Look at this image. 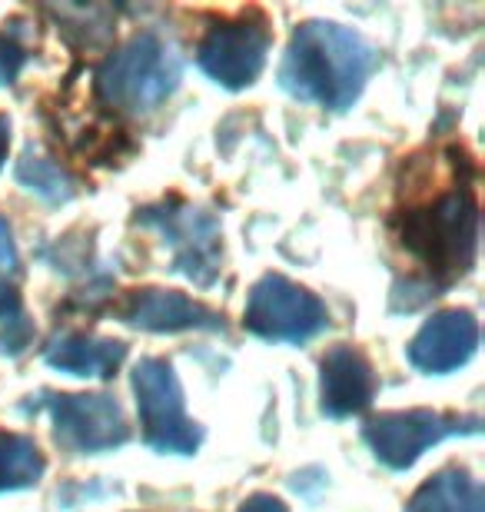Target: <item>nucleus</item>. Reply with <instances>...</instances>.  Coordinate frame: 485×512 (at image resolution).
Masks as SVG:
<instances>
[{"mask_svg": "<svg viewBox=\"0 0 485 512\" xmlns=\"http://www.w3.org/2000/svg\"><path fill=\"white\" fill-rule=\"evenodd\" d=\"M236 512H290V509H286L283 499H276L270 493H256L250 499H243V506Z\"/></svg>", "mask_w": 485, "mask_h": 512, "instance_id": "20", "label": "nucleus"}, {"mask_svg": "<svg viewBox=\"0 0 485 512\" xmlns=\"http://www.w3.org/2000/svg\"><path fill=\"white\" fill-rule=\"evenodd\" d=\"M406 512H482V486L466 469H442L412 493Z\"/></svg>", "mask_w": 485, "mask_h": 512, "instance_id": "14", "label": "nucleus"}, {"mask_svg": "<svg viewBox=\"0 0 485 512\" xmlns=\"http://www.w3.org/2000/svg\"><path fill=\"white\" fill-rule=\"evenodd\" d=\"M127 360V343L103 340L90 333H60L44 346V363L50 370L84 380H107Z\"/></svg>", "mask_w": 485, "mask_h": 512, "instance_id": "13", "label": "nucleus"}, {"mask_svg": "<svg viewBox=\"0 0 485 512\" xmlns=\"http://www.w3.org/2000/svg\"><path fill=\"white\" fill-rule=\"evenodd\" d=\"M479 350V320L469 310H442L419 326L409 343V363L429 376L466 366Z\"/></svg>", "mask_w": 485, "mask_h": 512, "instance_id": "11", "label": "nucleus"}, {"mask_svg": "<svg viewBox=\"0 0 485 512\" xmlns=\"http://www.w3.org/2000/svg\"><path fill=\"white\" fill-rule=\"evenodd\" d=\"M243 326L270 343H306L329 326V310L306 286L266 273L253 283L243 310Z\"/></svg>", "mask_w": 485, "mask_h": 512, "instance_id": "6", "label": "nucleus"}, {"mask_svg": "<svg viewBox=\"0 0 485 512\" xmlns=\"http://www.w3.org/2000/svg\"><path fill=\"white\" fill-rule=\"evenodd\" d=\"M44 469V453L34 439L20 433H0V493L37 486Z\"/></svg>", "mask_w": 485, "mask_h": 512, "instance_id": "15", "label": "nucleus"}, {"mask_svg": "<svg viewBox=\"0 0 485 512\" xmlns=\"http://www.w3.org/2000/svg\"><path fill=\"white\" fill-rule=\"evenodd\" d=\"M40 406L50 413L54 439L74 456H97L130 439L127 416L107 393H44Z\"/></svg>", "mask_w": 485, "mask_h": 512, "instance_id": "8", "label": "nucleus"}, {"mask_svg": "<svg viewBox=\"0 0 485 512\" xmlns=\"http://www.w3.org/2000/svg\"><path fill=\"white\" fill-rule=\"evenodd\" d=\"M17 183L47 203H67L74 197V177L60 163H54L37 150H27L17 160Z\"/></svg>", "mask_w": 485, "mask_h": 512, "instance_id": "16", "label": "nucleus"}, {"mask_svg": "<svg viewBox=\"0 0 485 512\" xmlns=\"http://www.w3.org/2000/svg\"><path fill=\"white\" fill-rule=\"evenodd\" d=\"M137 223L157 233L163 247H170L173 273L187 276L196 286L216 283L223 260V230L213 213L190 203H160V207L140 210Z\"/></svg>", "mask_w": 485, "mask_h": 512, "instance_id": "5", "label": "nucleus"}, {"mask_svg": "<svg viewBox=\"0 0 485 512\" xmlns=\"http://www.w3.org/2000/svg\"><path fill=\"white\" fill-rule=\"evenodd\" d=\"M476 416H449L436 409H402V413H379L366 423L363 436L373 456L389 469H412L426 449L439 446L452 436H476Z\"/></svg>", "mask_w": 485, "mask_h": 512, "instance_id": "7", "label": "nucleus"}, {"mask_svg": "<svg viewBox=\"0 0 485 512\" xmlns=\"http://www.w3.org/2000/svg\"><path fill=\"white\" fill-rule=\"evenodd\" d=\"M17 313V293L4 276H0V320H10Z\"/></svg>", "mask_w": 485, "mask_h": 512, "instance_id": "21", "label": "nucleus"}, {"mask_svg": "<svg viewBox=\"0 0 485 512\" xmlns=\"http://www.w3.org/2000/svg\"><path fill=\"white\" fill-rule=\"evenodd\" d=\"M117 320L143 333H187V330H223V316L200 300H190L177 290H133L120 300Z\"/></svg>", "mask_w": 485, "mask_h": 512, "instance_id": "10", "label": "nucleus"}, {"mask_svg": "<svg viewBox=\"0 0 485 512\" xmlns=\"http://www.w3.org/2000/svg\"><path fill=\"white\" fill-rule=\"evenodd\" d=\"M17 273V247H14V233H10L7 220L0 217V276Z\"/></svg>", "mask_w": 485, "mask_h": 512, "instance_id": "19", "label": "nucleus"}, {"mask_svg": "<svg viewBox=\"0 0 485 512\" xmlns=\"http://www.w3.org/2000/svg\"><path fill=\"white\" fill-rule=\"evenodd\" d=\"M27 64L24 47L14 44L10 37L0 34V87H10L20 77V70Z\"/></svg>", "mask_w": 485, "mask_h": 512, "instance_id": "17", "label": "nucleus"}, {"mask_svg": "<svg viewBox=\"0 0 485 512\" xmlns=\"http://www.w3.org/2000/svg\"><path fill=\"white\" fill-rule=\"evenodd\" d=\"M402 247H406L422 266L446 276L466 273L476 260L479 240V210L476 197L462 187L442 193L436 203L409 210L399 227Z\"/></svg>", "mask_w": 485, "mask_h": 512, "instance_id": "3", "label": "nucleus"}, {"mask_svg": "<svg viewBox=\"0 0 485 512\" xmlns=\"http://www.w3.org/2000/svg\"><path fill=\"white\" fill-rule=\"evenodd\" d=\"M7 150H10V120L0 114V167L7 160Z\"/></svg>", "mask_w": 485, "mask_h": 512, "instance_id": "22", "label": "nucleus"}, {"mask_svg": "<svg viewBox=\"0 0 485 512\" xmlns=\"http://www.w3.org/2000/svg\"><path fill=\"white\" fill-rule=\"evenodd\" d=\"M0 343H4V353H10V356H17L24 346L30 343V326H27V320L24 316H10L7 320V330H4V336H0Z\"/></svg>", "mask_w": 485, "mask_h": 512, "instance_id": "18", "label": "nucleus"}, {"mask_svg": "<svg viewBox=\"0 0 485 512\" xmlns=\"http://www.w3.org/2000/svg\"><path fill=\"white\" fill-rule=\"evenodd\" d=\"M376 373L356 346L339 343L319 363V409L329 419L359 416L376 399Z\"/></svg>", "mask_w": 485, "mask_h": 512, "instance_id": "12", "label": "nucleus"}, {"mask_svg": "<svg viewBox=\"0 0 485 512\" xmlns=\"http://www.w3.org/2000/svg\"><path fill=\"white\" fill-rule=\"evenodd\" d=\"M270 57V34L253 20H230L213 27L196 50V64L226 90H243L260 80Z\"/></svg>", "mask_w": 485, "mask_h": 512, "instance_id": "9", "label": "nucleus"}, {"mask_svg": "<svg viewBox=\"0 0 485 512\" xmlns=\"http://www.w3.org/2000/svg\"><path fill=\"white\" fill-rule=\"evenodd\" d=\"M133 396H137L143 443L150 449L170 456H193L200 449L203 433L187 416L183 386L167 360L147 356L133 366Z\"/></svg>", "mask_w": 485, "mask_h": 512, "instance_id": "4", "label": "nucleus"}, {"mask_svg": "<svg viewBox=\"0 0 485 512\" xmlns=\"http://www.w3.org/2000/svg\"><path fill=\"white\" fill-rule=\"evenodd\" d=\"M183 60L160 34H137L117 47L97 70V90L120 114H150L180 87Z\"/></svg>", "mask_w": 485, "mask_h": 512, "instance_id": "2", "label": "nucleus"}, {"mask_svg": "<svg viewBox=\"0 0 485 512\" xmlns=\"http://www.w3.org/2000/svg\"><path fill=\"white\" fill-rule=\"evenodd\" d=\"M379 54L373 44L336 20H306L290 37L280 64V87L323 110H349L373 77Z\"/></svg>", "mask_w": 485, "mask_h": 512, "instance_id": "1", "label": "nucleus"}]
</instances>
